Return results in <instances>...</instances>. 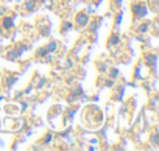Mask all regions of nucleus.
I'll list each match as a JSON object with an SVG mask.
<instances>
[{
  "label": "nucleus",
  "mask_w": 159,
  "mask_h": 151,
  "mask_svg": "<svg viewBox=\"0 0 159 151\" xmlns=\"http://www.w3.org/2000/svg\"><path fill=\"white\" fill-rule=\"evenodd\" d=\"M131 13H133L134 20H140L148 14V8H147V5H143L140 2H133L131 3Z\"/></svg>",
  "instance_id": "f257e3e1"
},
{
  "label": "nucleus",
  "mask_w": 159,
  "mask_h": 151,
  "mask_svg": "<svg viewBox=\"0 0 159 151\" xmlns=\"http://www.w3.org/2000/svg\"><path fill=\"white\" fill-rule=\"evenodd\" d=\"M150 142H151V143H153L154 146L157 145V132H156V131H154V132H153V135L150 137Z\"/></svg>",
  "instance_id": "f3484780"
},
{
  "label": "nucleus",
  "mask_w": 159,
  "mask_h": 151,
  "mask_svg": "<svg viewBox=\"0 0 159 151\" xmlns=\"http://www.w3.org/2000/svg\"><path fill=\"white\" fill-rule=\"evenodd\" d=\"M50 142H52V132H48V134H47V135L44 137L42 143H45V145H47V143H50Z\"/></svg>",
  "instance_id": "6ab92c4d"
},
{
  "label": "nucleus",
  "mask_w": 159,
  "mask_h": 151,
  "mask_svg": "<svg viewBox=\"0 0 159 151\" xmlns=\"http://www.w3.org/2000/svg\"><path fill=\"white\" fill-rule=\"evenodd\" d=\"M122 97H123V89L120 87V89L116 92V95H114V100H122Z\"/></svg>",
  "instance_id": "dca6fc26"
},
{
  "label": "nucleus",
  "mask_w": 159,
  "mask_h": 151,
  "mask_svg": "<svg viewBox=\"0 0 159 151\" xmlns=\"http://www.w3.org/2000/svg\"><path fill=\"white\" fill-rule=\"evenodd\" d=\"M16 81H17V77H11V78H7V86H10V87H11V86H13V84H14Z\"/></svg>",
  "instance_id": "2eb2a0df"
},
{
  "label": "nucleus",
  "mask_w": 159,
  "mask_h": 151,
  "mask_svg": "<svg viewBox=\"0 0 159 151\" xmlns=\"http://www.w3.org/2000/svg\"><path fill=\"white\" fill-rule=\"evenodd\" d=\"M148 28H150V24H148V22H142V24L137 27V33H147Z\"/></svg>",
  "instance_id": "9b49d317"
},
{
  "label": "nucleus",
  "mask_w": 159,
  "mask_h": 151,
  "mask_svg": "<svg viewBox=\"0 0 159 151\" xmlns=\"http://www.w3.org/2000/svg\"><path fill=\"white\" fill-rule=\"evenodd\" d=\"M119 44H120V34L119 31H112L108 38V47H116Z\"/></svg>",
  "instance_id": "39448f33"
},
{
  "label": "nucleus",
  "mask_w": 159,
  "mask_h": 151,
  "mask_svg": "<svg viewBox=\"0 0 159 151\" xmlns=\"http://www.w3.org/2000/svg\"><path fill=\"white\" fill-rule=\"evenodd\" d=\"M36 8V0H27L25 2V10L27 11H33Z\"/></svg>",
  "instance_id": "9d476101"
},
{
  "label": "nucleus",
  "mask_w": 159,
  "mask_h": 151,
  "mask_svg": "<svg viewBox=\"0 0 159 151\" xmlns=\"http://www.w3.org/2000/svg\"><path fill=\"white\" fill-rule=\"evenodd\" d=\"M108 75H109V77H111V78H116V77H117V75H119V70H117L116 67H111V69L108 70Z\"/></svg>",
  "instance_id": "ddd939ff"
},
{
  "label": "nucleus",
  "mask_w": 159,
  "mask_h": 151,
  "mask_svg": "<svg viewBox=\"0 0 159 151\" xmlns=\"http://www.w3.org/2000/svg\"><path fill=\"white\" fill-rule=\"evenodd\" d=\"M58 48V42H55V41H50L47 45H45V50H47V53H52V51H55Z\"/></svg>",
  "instance_id": "1a4fd4ad"
},
{
  "label": "nucleus",
  "mask_w": 159,
  "mask_h": 151,
  "mask_svg": "<svg viewBox=\"0 0 159 151\" xmlns=\"http://www.w3.org/2000/svg\"><path fill=\"white\" fill-rule=\"evenodd\" d=\"M89 16H88V13H78L76 14V19H75V24H76V27L78 28H84L86 25H89Z\"/></svg>",
  "instance_id": "f03ea898"
},
{
  "label": "nucleus",
  "mask_w": 159,
  "mask_h": 151,
  "mask_svg": "<svg viewBox=\"0 0 159 151\" xmlns=\"http://www.w3.org/2000/svg\"><path fill=\"white\" fill-rule=\"evenodd\" d=\"M120 3H122V0H112V8L114 10H119L120 8Z\"/></svg>",
  "instance_id": "a211bd4d"
},
{
  "label": "nucleus",
  "mask_w": 159,
  "mask_h": 151,
  "mask_svg": "<svg viewBox=\"0 0 159 151\" xmlns=\"http://www.w3.org/2000/svg\"><path fill=\"white\" fill-rule=\"evenodd\" d=\"M81 94H83V89L80 87V86H76V87L72 91V95L69 97V101H75L78 97H81Z\"/></svg>",
  "instance_id": "0eeeda50"
},
{
  "label": "nucleus",
  "mask_w": 159,
  "mask_h": 151,
  "mask_svg": "<svg viewBox=\"0 0 159 151\" xmlns=\"http://www.w3.org/2000/svg\"><path fill=\"white\" fill-rule=\"evenodd\" d=\"M27 47H13L11 50H8V53H7V59H11V61H14V59H17L19 56H22V51L25 50Z\"/></svg>",
  "instance_id": "7ed1b4c3"
},
{
  "label": "nucleus",
  "mask_w": 159,
  "mask_h": 151,
  "mask_svg": "<svg viewBox=\"0 0 159 151\" xmlns=\"http://www.w3.org/2000/svg\"><path fill=\"white\" fill-rule=\"evenodd\" d=\"M2 27H3L5 30H11V28L14 27V19L10 17V16H8V17H3V19H2Z\"/></svg>",
  "instance_id": "423d86ee"
},
{
  "label": "nucleus",
  "mask_w": 159,
  "mask_h": 151,
  "mask_svg": "<svg viewBox=\"0 0 159 151\" xmlns=\"http://www.w3.org/2000/svg\"><path fill=\"white\" fill-rule=\"evenodd\" d=\"M69 30H72V22L64 20V22H62V25H61V33H62V34H66Z\"/></svg>",
  "instance_id": "6e6552de"
},
{
  "label": "nucleus",
  "mask_w": 159,
  "mask_h": 151,
  "mask_svg": "<svg viewBox=\"0 0 159 151\" xmlns=\"http://www.w3.org/2000/svg\"><path fill=\"white\" fill-rule=\"evenodd\" d=\"M145 64L153 70V72H156V62H157V56L154 55V53H147L145 55Z\"/></svg>",
  "instance_id": "20e7f679"
},
{
  "label": "nucleus",
  "mask_w": 159,
  "mask_h": 151,
  "mask_svg": "<svg viewBox=\"0 0 159 151\" xmlns=\"http://www.w3.org/2000/svg\"><path fill=\"white\" fill-rule=\"evenodd\" d=\"M122 19H123V13H122V11H119V13H117V16H116V27H119V25L122 24Z\"/></svg>",
  "instance_id": "4468645a"
},
{
  "label": "nucleus",
  "mask_w": 159,
  "mask_h": 151,
  "mask_svg": "<svg viewBox=\"0 0 159 151\" xmlns=\"http://www.w3.org/2000/svg\"><path fill=\"white\" fill-rule=\"evenodd\" d=\"M36 56H38V58H44V56H47V50H45V47L38 48V50H36Z\"/></svg>",
  "instance_id": "f8f14e48"
},
{
  "label": "nucleus",
  "mask_w": 159,
  "mask_h": 151,
  "mask_svg": "<svg viewBox=\"0 0 159 151\" xmlns=\"http://www.w3.org/2000/svg\"><path fill=\"white\" fill-rule=\"evenodd\" d=\"M44 84H45V78H41V80H39V83L36 84V89H41Z\"/></svg>",
  "instance_id": "aec40b11"
}]
</instances>
